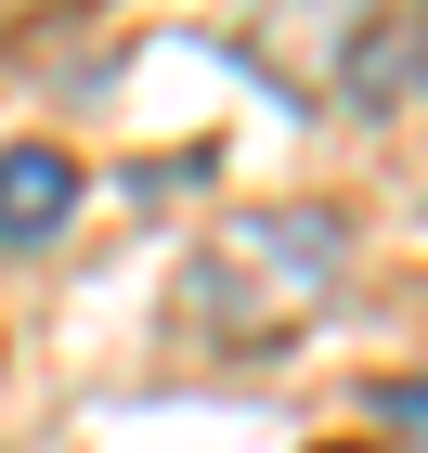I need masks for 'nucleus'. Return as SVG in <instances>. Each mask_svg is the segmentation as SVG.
Wrapping results in <instances>:
<instances>
[{
  "label": "nucleus",
  "instance_id": "obj_1",
  "mask_svg": "<svg viewBox=\"0 0 428 453\" xmlns=\"http://www.w3.org/2000/svg\"><path fill=\"white\" fill-rule=\"evenodd\" d=\"M351 273V220L338 208H260V220H221L208 259H195V337H234V349H285L299 311Z\"/></svg>",
  "mask_w": 428,
  "mask_h": 453
},
{
  "label": "nucleus",
  "instance_id": "obj_2",
  "mask_svg": "<svg viewBox=\"0 0 428 453\" xmlns=\"http://www.w3.org/2000/svg\"><path fill=\"white\" fill-rule=\"evenodd\" d=\"M78 220V156L66 142H13L0 156V246H52Z\"/></svg>",
  "mask_w": 428,
  "mask_h": 453
},
{
  "label": "nucleus",
  "instance_id": "obj_3",
  "mask_svg": "<svg viewBox=\"0 0 428 453\" xmlns=\"http://www.w3.org/2000/svg\"><path fill=\"white\" fill-rule=\"evenodd\" d=\"M312 453H377V441H312Z\"/></svg>",
  "mask_w": 428,
  "mask_h": 453
}]
</instances>
